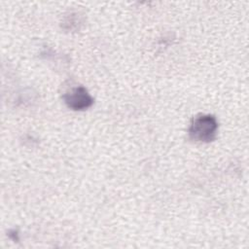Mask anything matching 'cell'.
<instances>
[{
  "mask_svg": "<svg viewBox=\"0 0 249 249\" xmlns=\"http://www.w3.org/2000/svg\"><path fill=\"white\" fill-rule=\"evenodd\" d=\"M218 124L215 117L211 115H198L194 118L190 125V135L197 141H211L216 135Z\"/></svg>",
  "mask_w": 249,
  "mask_h": 249,
  "instance_id": "obj_1",
  "label": "cell"
},
{
  "mask_svg": "<svg viewBox=\"0 0 249 249\" xmlns=\"http://www.w3.org/2000/svg\"><path fill=\"white\" fill-rule=\"evenodd\" d=\"M66 105L73 110H85L89 108L93 99L84 87H77L66 92L63 96Z\"/></svg>",
  "mask_w": 249,
  "mask_h": 249,
  "instance_id": "obj_2",
  "label": "cell"
}]
</instances>
